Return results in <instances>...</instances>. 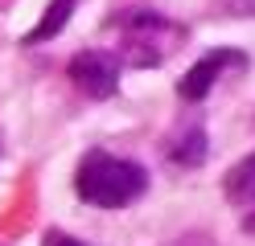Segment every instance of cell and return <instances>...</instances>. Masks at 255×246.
I'll return each instance as SVG.
<instances>
[{
    "label": "cell",
    "instance_id": "cell-1",
    "mask_svg": "<svg viewBox=\"0 0 255 246\" xmlns=\"http://www.w3.org/2000/svg\"><path fill=\"white\" fill-rule=\"evenodd\" d=\"M74 189L83 201L99 209H124L148 189V172L136 160H120L107 152H87L74 172Z\"/></svg>",
    "mask_w": 255,
    "mask_h": 246
},
{
    "label": "cell",
    "instance_id": "cell-2",
    "mask_svg": "<svg viewBox=\"0 0 255 246\" xmlns=\"http://www.w3.org/2000/svg\"><path fill=\"white\" fill-rule=\"evenodd\" d=\"M70 82L91 98H111L120 86V58L103 49H87L70 62Z\"/></svg>",
    "mask_w": 255,
    "mask_h": 246
},
{
    "label": "cell",
    "instance_id": "cell-3",
    "mask_svg": "<svg viewBox=\"0 0 255 246\" xmlns=\"http://www.w3.org/2000/svg\"><path fill=\"white\" fill-rule=\"evenodd\" d=\"M239 62H243V54H239V49H214V54H206L202 62L189 66V74L177 82V94L198 103V98L210 94V86L218 82V74L227 70V66H239Z\"/></svg>",
    "mask_w": 255,
    "mask_h": 246
},
{
    "label": "cell",
    "instance_id": "cell-4",
    "mask_svg": "<svg viewBox=\"0 0 255 246\" xmlns=\"http://www.w3.org/2000/svg\"><path fill=\"white\" fill-rule=\"evenodd\" d=\"M74 4H78V0H50V8L41 12V21L25 33V45H37V41H50V37H58V33H62V25L70 21Z\"/></svg>",
    "mask_w": 255,
    "mask_h": 246
},
{
    "label": "cell",
    "instance_id": "cell-5",
    "mask_svg": "<svg viewBox=\"0 0 255 246\" xmlns=\"http://www.w3.org/2000/svg\"><path fill=\"white\" fill-rule=\"evenodd\" d=\"M227 197H231L235 205H247V201H255V156L239 160L235 168L227 172Z\"/></svg>",
    "mask_w": 255,
    "mask_h": 246
},
{
    "label": "cell",
    "instance_id": "cell-6",
    "mask_svg": "<svg viewBox=\"0 0 255 246\" xmlns=\"http://www.w3.org/2000/svg\"><path fill=\"white\" fill-rule=\"evenodd\" d=\"M173 160L185 164V168H194V164L206 160V136H202L198 127H194V131H185V136L173 144Z\"/></svg>",
    "mask_w": 255,
    "mask_h": 246
},
{
    "label": "cell",
    "instance_id": "cell-7",
    "mask_svg": "<svg viewBox=\"0 0 255 246\" xmlns=\"http://www.w3.org/2000/svg\"><path fill=\"white\" fill-rule=\"evenodd\" d=\"M45 246H83V242H74V238H62V234H58V238H50Z\"/></svg>",
    "mask_w": 255,
    "mask_h": 246
},
{
    "label": "cell",
    "instance_id": "cell-8",
    "mask_svg": "<svg viewBox=\"0 0 255 246\" xmlns=\"http://www.w3.org/2000/svg\"><path fill=\"white\" fill-rule=\"evenodd\" d=\"M243 230H251V234H255V213H251V218L243 222Z\"/></svg>",
    "mask_w": 255,
    "mask_h": 246
},
{
    "label": "cell",
    "instance_id": "cell-9",
    "mask_svg": "<svg viewBox=\"0 0 255 246\" xmlns=\"http://www.w3.org/2000/svg\"><path fill=\"white\" fill-rule=\"evenodd\" d=\"M185 246H206V242H202V238H189V242H185Z\"/></svg>",
    "mask_w": 255,
    "mask_h": 246
}]
</instances>
